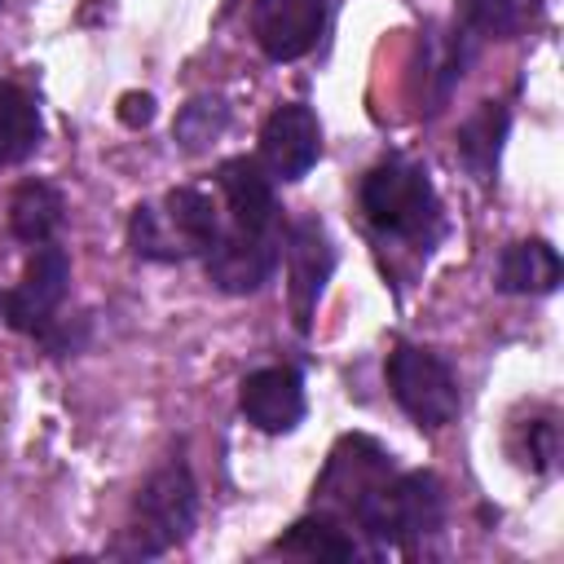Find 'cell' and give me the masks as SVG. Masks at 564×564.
<instances>
[{
	"label": "cell",
	"mask_w": 564,
	"mask_h": 564,
	"mask_svg": "<svg viewBox=\"0 0 564 564\" xmlns=\"http://www.w3.org/2000/svg\"><path fill=\"white\" fill-rule=\"evenodd\" d=\"M194 516H198V485H194L185 463H167L141 485V494L132 502V520L119 533L115 551L128 555V560L163 555V551H172L176 542L189 538Z\"/></svg>",
	"instance_id": "obj_1"
},
{
	"label": "cell",
	"mask_w": 564,
	"mask_h": 564,
	"mask_svg": "<svg viewBox=\"0 0 564 564\" xmlns=\"http://www.w3.org/2000/svg\"><path fill=\"white\" fill-rule=\"evenodd\" d=\"M220 234L216 203L203 189H167L163 203H141L128 225V242L141 260L203 256Z\"/></svg>",
	"instance_id": "obj_2"
},
{
	"label": "cell",
	"mask_w": 564,
	"mask_h": 564,
	"mask_svg": "<svg viewBox=\"0 0 564 564\" xmlns=\"http://www.w3.org/2000/svg\"><path fill=\"white\" fill-rule=\"evenodd\" d=\"M357 524L388 546H410L427 533L441 529L445 520V494L441 480L432 471H405L397 480H379L357 507H352Z\"/></svg>",
	"instance_id": "obj_3"
},
{
	"label": "cell",
	"mask_w": 564,
	"mask_h": 564,
	"mask_svg": "<svg viewBox=\"0 0 564 564\" xmlns=\"http://www.w3.org/2000/svg\"><path fill=\"white\" fill-rule=\"evenodd\" d=\"M361 212L379 234L392 238H432L441 225V203L423 167L410 163H379L361 181Z\"/></svg>",
	"instance_id": "obj_4"
},
{
	"label": "cell",
	"mask_w": 564,
	"mask_h": 564,
	"mask_svg": "<svg viewBox=\"0 0 564 564\" xmlns=\"http://www.w3.org/2000/svg\"><path fill=\"white\" fill-rule=\"evenodd\" d=\"M388 388L397 405L423 427H445L458 414V379L432 348H414V344L392 348Z\"/></svg>",
	"instance_id": "obj_5"
},
{
	"label": "cell",
	"mask_w": 564,
	"mask_h": 564,
	"mask_svg": "<svg viewBox=\"0 0 564 564\" xmlns=\"http://www.w3.org/2000/svg\"><path fill=\"white\" fill-rule=\"evenodd\" d=\"M66 282H70V260L62 247L40 242L35 256L22 269V282L4 295V322L22 335H44L53 313L66 300Z\"/></svg>",
	"instance_id": "obj_6"
},
{
	"label": "cell",
	"mask_w": 564,
	"mask_h": 564,
	"mask_svg": "<svg viewBox=\"0 0 564 564\" xmlns=\"http://www.w3.org/2000/svg\"><path fill=\"white\" fill-rule=\"evenodd\" d=\"M207 256V278L229 291V295H247L260 291L273 269H278V234H256V229H220L216 242L203 251Z\"/></svg>",
	"instance_id": "obj_7"
},
{
	"label": "cell",
	"mask_w": 564,
	"mask_h": 564,
	"mask_svg": "<svg viewBox=\"0 0 564 564\" xmlns=\"http://www.w3.org/2000/svg\"><path fill=\"white\" fill-rule=\"evenodd\" d=\"M326 26V0H256L251 31L273 62L304 57Z\"/></svg>",
	"instance_id": "obj_8"
},
{
	"label": "cell",
	"mask_w": 564,
	"mask_h": 564,
	"mask_svg": "<svg viewBox=\"0 0 564 564\" xmlns=\"http://www.w3.org/2000/svg\"><path fill=\"white\" fill-rule=\"evenodd\" d=\"M322 154V128H317V115L300 101L291 106H278L269 119H264V132H260V159L273 176L282 181H295L304 176Z\"/></svg>",
	"instance_id": "obj_9"
},
{
	"label": "cell",
	"mask_w": 564,
	"mask_h": 564,
	"mask_svg": "<svg viewBox=\"0 0 564 564\" xmlns=\"http://www.w3.org/2000/svg\"><path fill=\"white\" fill-rule=\"evenodd\" d=\"M330 269H335V251L326 242V229L313 216L295 220L286 234V282H291V308H295L300 330L313 326V308H317V295H322Z\"/></svg>",
	"instance_id": "obj_10"
},
{
	"label": "cell",
	"mask_w": 564,
	"mask_h": 564,
	"mask_svg": "<svg viewBox=\"0 0 564 564\" xmlns=\"http://www.w3.org/2000/svg\"><path fill=\"white\" fill-rule=\"evenodd\" d=\"M238 410L260 432H291L304 419V383L291 366H264L242 379Z\"/></svg>",
	"instance_id": "obj_11"
},
{
	"label": "cell",
	"mask_w": 564,
	"mask_h": 564,
	"mask_svg": "<svg viewBox=\"0 0 564 564\" xmlns=\"http://www.w3.org/2000/svg\"><path fill=\"white\" fill-rule=\"evenodd\" d=\"M383 476H388L383 449H379L375 441H366V436H348V441H339V449L330 454L317 494H322V502L344 507V511L352 516V507H357Z\"/></svg>",
	"instance_id": "obj_12"
},
{
	"label": "cell",
	"mask_w": 564,
	"mask_h": 564,
	"mask_svg": "<svg viewBox=\"0 0 564 564\" xmlns=\"http://www.w3.org/2000/svg\"><path fill=\"white\" fill-rule=\"evenodd\" d=\"M216 185H220L229 225L256 229V234H273V225H278V198H273V185H269V176L260 172V163H251V159H229V163H220Z\"/></svg>",
	"instance_id": "obj_13"
},
{
	"label": "cell",
	"mask_w": 564,
	"mask_h": 564,
	"mask_svg": "<svg viewBox=\"0 0 564 564\" xmlns=\"http://www.w3.org/2000/svg\"><path fill=\"white\" fill-rule=\"evenodd\" d=\"M498 286L511 295H546L560 286V256L551 242L529 238V242H511L498 260Z\"/></svg>",
	"instance_id": "obj_14"
},
{
	"label": "cell",
	"mask_w": 564,
	"mask_h": 564,
	"mask_svg": "<svg viewBox=\"0 0 564 564\" xmlns=\"http://www.w3.org/2000/svg\"><path fill=\"white\" fill-rule=\"evenodd\" d=\"M62 194L48 185V181H22L9 198V229L13 238L40 247V242H53V234L62 229Z\"/></svg>",
	"instance_id": "obj_15"
},
{
	"label": "cell",
	"mask_w": 564,
	"mask_h": 564,
	"mask_svg": "<svg viewBox=\"0 0 564 564\" xmlns=\"http://www.w3.org/2000/svg\"><path fill=\"white\" fill-rule=\"evenodd\" d=\"M502 137H507V106L480 101V110L467 115L463 128H458V154H463V163H467L476 176H489V172L498 167Z\"/></svg>",
	"instance_id": "obj_16"
},
{
	"label": "cell",
	"mask_w": 564,
	"mask_h": 564,
	"mask_svg": "<svg viewBox=\"0 0 564 564\" xmlns=\"http://www.w3.org/2000/svg\"><path fill=\"white\" fill-rule=\"evenodd\" d=\"M35 145H40V110H35V101L22 88L0 84V167L22 163Z\"/></svg>",
	"instance_id": "obj_17"
},
{
	"label": "cell",
	"mask_w": 564,
	"mask_h": 564,
	"mask_svg": "<svg viewBox=\"0 0 564 564\" xmlns=\"http://www.w3.org/2000/svg\"><path fill=\"white\" fill-rule=\"evenodd\" d=\"M278 551L308 555V560H357V542L330 516H304V520H295L278 538Z\"/></svg>",
	"instance_id": "obj_18"
},
{
	"label": "cell",
	"mask_w": 564,
	"mask_h": 564,
	"mask_svg": "<svg viewBox=\"0 0 564 564\" xmlns=\"http://www.w3.org/2000/svg\"><path fill=\"white\" fill-rule=\"evenodd\" d=\"M538 0H463V18L480 35H516L533 18Z\"/></svg>",
	"instance_id": "obj_19"
},
{
	"label": "cell",
	"mask_w": 564,
	"mask_h": 564,
	"mask_svg": "<svg viewBox=\"0 0 564 564\" xmlns=\"http://www.w3.org/2000/svg\"><path fill=\"white\" fill-rule=\"evenodd\" d=\"M225 106L216 101V97H198V101H189L185 110H181V119H176V141L185 145V150H203L212 137H220L225 132Z\"/></svg>",
	"instance_id": "obj_20"
},
{
	"label": "cell",
	"mask_w": 564,
	"mask_h": 564,
	"mask_svg": "<svg viewBox=\"0 0 564 564\" xmlns=\"http://www.w3.org/2000/svg\"><path fill=\"white\" fill-rule=\"evenodd\" d=\"M529 458L524 463H533V467H546L551 458H555V423L551 419H538V423H529Z\"/></svg>",
	"instance_id": "obj_21"
},
{
	"label": "cell",
	"mask_w": 564,
	"mask_h": 564,
	"mask_svg": "<svg viewBox=\"0 0 564 564\" xmlns=\"http://www.w3.org/2000/svg\"><path fill=\"white\" fill-rule=\"evenodd\" d=\"M119 119H123L128 128H145V123L154 119V97H150V93H123V97H119Z\"/></svg>",
	"instance_id": "obj_22"
}]
</instances>
